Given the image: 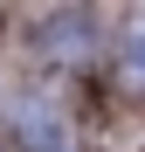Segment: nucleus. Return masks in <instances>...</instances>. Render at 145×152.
Returning <instances> with one entry per match:
<instances>
[{
  "label": "nucleus",
  "instance_id": "2",
  "mask_svg": "<svg viewBox=\"0 0 145 152\" xmlns=\"http://www.w3.org/2000/svg\"><path fill=\"white\" fill-rule=\"evenodd\" d=\"M125 69H131L138 83H145V14L131 21V35H125Z\"/></svg>",
  "mask_w": 145,
  "mask_h": 152
},
{
  "label": "nucleus",
  "instance_id": "1",
  "mask_svg": "<svg viewBox=\"0 0 145 152\" xmlns=\"http://www.w3.org/2000/svg\"><path fill=\"white\" fill-rule=\"evenodd\" d=\"M7 132L21 152H76V132H69V118L55 104H42V97H21L7 111Z\"/></svg>",
  "mask_w": 145,
  "mask_h": 152
}]
</instances>
